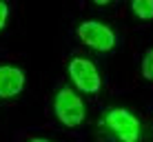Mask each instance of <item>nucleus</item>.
<instances>
[{
  "label": "nucleus",
  "mask_w": 153,
  "mask_h": 142,
  "mask_svg": "<svg viewBox=\"0 0 153 142\" xmlns=\"http://www.w3.org/2000/svg\"><path fill=\"white\" fill-rule=\"evenodd\" d=\"M53 113L65 127H80L87 118V107L82 98L73 91L71 87H60L53 96Z\"/></svg>",
  "instance_id": "obj_1"
},
{
  "label": "nucleus",
  "mask_w": 153,
  "mask_h": 142,
  "mask_svg": "<svg viewBox=\"0 0 153 142\" xmlns=\"http://www.w3.org/2000/svg\"><path fill=\"white\" fill-rule=\"evenodd\" d=\"M104 124L120 142H138L140 140V120L133 111L124 107H113L104 113Z\"/></svg>",
  "instance_id": "obj_2"
},
{
  "label": "nucleus",
  "mask_w": 153,
  "mask_h": 142,
  "mask_svg": "<svg viewBox=\"0 0 153 142\" xmlns=\"http://www.w3.org/2000/svg\"><path fill=\"white\" fill-rule=\"evenodd\" d=\"M67 71H69L73 87L80 89L82 93H98L100 87H102V76L89 58H82V56L71 58Z\"/></svg>",
  "instance_id": "obj_3"
},
{
  "label": "nucleus",
  "mask_w": 153,
  "mask_h": 142,
  "mask_svg": "<svg viewBox=\"0 0 153 142\" xmlns=\"http://www.w3.org/2000/svg\"><path fill=\"white\" fill-rule=\"evenodd\" d=\"M76 36L84 47L96 49V51H111L115 47L113 29L107 27L104 22H98V20H84V22H80L76 29Z\"/></svg>",
  "instance_id": "obj_4"
},
{
  "label": "nucleus",
  "mask_w": 153,
  "mask_h": 142,
  "mask_svg": "<svg viewBox=\"0 0 153 142\" xmlns=\"http://www.w3.org/2000/svg\"><path fill=\"white\" fill-rule=\"evenodd\" d=\"M27 85V73L16 65H0V100L16 98Z\"/></svg>",
  "instance_id": "obj_5"
},
{
  "label": "nucleus",
  "mask_w": 153,
  "mask_h": 142,
  "mask_svg": "<svg viewBox=\"0 0 153 142\" xmlns=\"http://www.w3.org/2000/svg\"><path fill=\"white\" fill-rule=\"evenodd\" d=\"M131 11L140 20H153V0H131Z\"/></svg>",
  "instance_id": "obj_6"
},
{
  "label": "nucleus",
  "mask_w": 153,
  "mask_h": 142,
  "mask_svg": "<svg viewBox=\"0 0 153 142\" xmlns=\"http://www.w3.org/2000/svg\"><path fill=\"white\" fill-rule=\"evenodd\" d=\"M140 73L144 80L153 82V47L144 51V56H142V62H140Z\"/></svg>",
  "instance_id": "obj_7"
},
{
  "label": "nucleus",
  "mask_w": 153,
  "mask_h": 142,
  "mask_svg": "<svg viewBox=\"0 0 153 142\" xmlns=\"http://www.w3.org/2000/svg\"><path fill=\"white\" fill-rule=\"evenodd\" d=\"M7 18H9V4L4 2V0H0V31L7 25Z\"/></svg>",
  "instance_id": "obj_8"
},
{
  "label": "nucleus",
  "mask_w": 153,
  "mask_h": 142,
  "mask_svg": "<svg viewBox=\"0 0 153 142\" xmlns=\"http://www.w3.org/2000/svg\"><path fill=\"white\" fill-rule=\"evenodd\" d=\"M27 142H51L49 138H29Z\"/></svg>",
  "instance_id": "obj_9"
},
{
  "label": "nucleus",
  "mask_w": 153,
  "mask_h": 142,
  "mask_svg": "<svg viewBox=\"0 0 153 142\" xmlns=\"http://www.w3.org/2000/svg\"><path fill=\"white\" fill-rule=\"evenodd\" d=\"M93 2H96V4H100V7H104V4H109L111 0H93Z\"/></svg>",
  "instance_id": "obj_10"
}]
</instances>
